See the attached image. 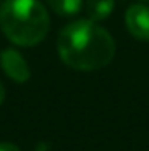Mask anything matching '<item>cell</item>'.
Masks as SVG:
<instances>
[{"label": "cell", "instance_id": "obj_1", "mask_svg": "<svg viewBox=\"0 0 149 151\" xmlns=\"http://www.w3.org/2000/svg\"><path fill=\"white\" fill-rule=\"evenodd\" d=\"M56 46L65 65L84 72L104 69L116 55L112 35L91 19H75L63 27Z\"/></svg>", "mask_w": 149, "mask_h": 151}, {"label": "cell", "instance_id": "obj_2", "mask_svg": "<svg viewBox=\"0 0 149 151\" xmlns=\"http://www.w3.org/2000/svg\"><path fill=\"white\" fill-rule=\"evenodd\" d=\"M0 28L18 46H35L49 32L47 9L39 0H4L0 5Z\"/></svg>", "mask_w": 149, "mask_h": 151}, {"label": "cell", "instance_id": "obj_3", "mask_svg": "<svg viewBox=\"0 0 149 151\" xmlns=\"http://www.w3.org/2000/svg\"><path fill=\"white\" fill-rule=\"evenodd\" d=\"M0 65L5 76L11 77L14 83H27L30 79V67L16 49H4L0 53Z\"/></svg>", "mask_w": 149, "mask_h": 151}, {"label": "cell", "instance_id": "obj_4", "mask_svg": "<svg viewBox=\"0 0 149 151\" xmlns=\"http://www.w3.org/2000/svg\"><path fill=\"white\" fill-rule=\"evenodd\" d=\"M125 23L128 32L139 40H149V7L144 4H133L126 9Z\"/></svg>", "mask_w": 149, "mask_h": 151}, {"label": "cell", "instance_id": "obj_5", "mask_svg": "<svg viewBox=\"0 0 149 151\" xmlns=\"http://www.w3.org/2000/svg\"><path fill=\"white\" fill-rule=\"evenodd\" d=\"M114 0H86V12L91 21H104L111 16Z\"/></svg>", "mask_w": 149, "mask_h": 151}, {"label": "cell", "instance_id": "obj_6", "mask_svg": "<svg viewBox=\"0 0 149 151\" xmlns=\"http://www.w3.org/2000/svg\"><path fill=\"white\" fill-rule=\"evenodd\" d=\"M46 2L58 16H75L82 7V0H46Z\"/></svg>", "mask_w": 149, "mask_h": 151}, {"label": "cell", "instance_id": "obj_7", "mask_svg": "<svg viewBox=\"0 0 149 151\" xmlns=\"http://www.w3.org/2000/svg\"><path fill=\"white\" fill-rule=\"evenodd\" d=\"M0 151H19V148L12 142H0Z\"/></svg>", "mask_w": 149, "mask_h": 151}, {"label": "cell", "instance_id": "obj_8", "mask_svg": "<svg viewBox=\"0 0 149 151\" xmlns=\"http://www.w3.org/2000/svg\"><path fill=\"white\" fill-rule=\"evenodd\" d=\"M4 99H5V90H4V86H2V83H0V106H2V102H4Z\"/></svg>", "mask_w": 149, "mask_h": 151}]
</instances>
